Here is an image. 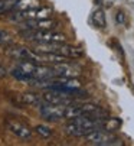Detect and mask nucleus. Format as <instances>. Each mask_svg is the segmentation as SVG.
I'll use <instances>...</instances> for the list:
<instances>
[{
	"instance_id": "obj_1",
	"label": "nucleus",
	"mask_w": 134,
	"mask_h": 146,
	"mask_svg": "<svg viewBox=\"0 0 134 146\" xmlns=\"http://www.w3.org/2000/svg\"><path fill=\"white\" fill-rule=\"evenodd\" d=\"M101 121L102 117L94 119V117H77L69 120V123L65 126V132L72 137H85L89 132H92L95 129H101Z\"/></svg>"
},
{
	"instance_id": "obj_2",
	"label": "nucleus",
	"mask_w": 134,
	"mask_h": 146,
	"mask_svg": "<svg viewBox=\"0 0 134 146\" xmlns=\"http://www.w3.org/2000/svg\"><path fill=\"white\" fill-rule=\"evenodd\" d=\"M20 36L32 44H56L66 42V36L51 29H20Z\"/></svg>"
},
{
	"instance_id": "obj_3",
	"label": "nucleus",
	"mask_w": 134,
	"mask_h": 146,
	"mask_svg": "<svg viewBox=\"0 0 134 146\" xmlns=\"http://www.w3.org/2000/svg\"><path fill=\"white\" fill-rule=\"evenodd\" d=\"M35 51L39 52H49V54H56L61 56H65L68 59H77L84 55V51L78 46L69 45L66 42H56V44H35Z\"/></svg>"
},
{
	"instance_id": "obj_4",
	"label": "nucleus",
	"mask_w": 134,
	"mask_h": 146,
	"mask_svg": "<svg viewBox=\"0 0 134 146\" xmlns=\"http://www.w3.org/2000/svg\"><path fill=\"white\" fill-rule=\"evenodd\" d=\"M52 15V9L49 7H32V9H25V10H16L9 13V20L16 23L28 22V20H36V19H46Z\"/></svg>"
},
{
	"instance_id": "obj_5",
	"label": "nucleus",
	"mask_w": 134,
	"mask_h": 146,
	"mask_svg": "<svg viewBox=\"0 0 134 146\" xmlns=\"http://www.w3.org/2000/svg\"><path fill=\"white\" fill-rule=\"evenodd\" d=\"M85 140L88 145L94 146H120L123 145L121 139H118L113 132H108L104 129H95L92 132H89L85 136Z\"/></svg>"
},
{
	"instance_id": "obj_6",
	"label": "nucleus",
	"mask_w": 134,
	"mask_h": 146,
	"mask_svg": "<svg viewBox=\"0 0 134 146\" xmlns=\"http://www.w3.org/2000/svg\"><path fill=\"white\" fill-rule=\"evenodd\" d=\"M40 6L39 0H0V15Z\"/></svg>"
},
{
	"instance_id": "obj_7",
	"label": "nucleus",
	"mask_w": 134,
	"mask_h": 146,
	"mask_svg": "<svg viewBox=\"0 0 134 146\" xmlns=\"http://www.w3.org/2000/svg\"><path fill=\"white\" fill-rule=\"evenodd\" d=\"M66 106L68 104H45L39 107V114L48 121H58L61 119H65Z\"/></svg>"
},
{
	"instance_id": "obj_8",
	"label": "nucleus",
	"mask_w": 134,
	"mask_h": 146,
	"mask_svg": "<svg viewBox=\"0 0 134 146\" xmlns=\"http://www.w3.org/2000/svg\"><path fill=\"white\" fill-rule=\"evenodd\" d=\"M56 78H77L82 74V68L78 67L77 64H71L68 61H63V62H58V64H52Z\"/></svg>"
},
{
	"instance_id": "obj_9",
	"label": "nucleus",
	"mask_w": 134,
	"mask_h": 146,
	"mask_svg": "<svg viewBox=\"0 0 134 146\" xmlns=\"http://www.w3.org/2000/svg\"><path fill=\"white\" fill-rule=\"evenodd\" d=\"M6 127L10 133H13L15 136L23 139V140H28L32 137V130L26 126V124L20 123L17 120H7L6 121Z\"/></svg>"
},
{
	"instance_id": "obj_10",
	"label": "nucleus",
	"mask_w": 134,
	"mask_h": 146,
	"mask_svg": "<svg viewBox=\"0 0 134 146\" xmlns=\"http://www.w3.org/2000/svg\"><path fill=\"white\" fill-rule=\"evenodd\" d=\"M20 29H51L55 31L58 26V22L53 19H36V20H28V22H22Z\"/></svg>"
},
{
	"instance_id": "obj_11",
	"label": "nucleus",
	"mask_w": 134,
	"mask_h": 146,
	"mask_svg": "<svg viewBox=\"0 0 134 146\" xmlns=\"http://www.w3.org/2000/svg\"><path fill=\"white\" fill-rule=\"evenodd\" d=\"M17 103L23 104V106H30V107H42V106H45L42 94H36V93H23V94H20L17 97Z\"/></svg>"
},
{
	"instance_id": "obj_12",
	"label": "nucleus",
	"mask_w": 134,
	"mask_h": 146,
	"mask_svg": "<svg viewBox=\"0 0 134 146\" xmlns=\"http://www.w3.org/2000/svg\"><path fill=\"white\" fill-rule=\"evenodd\" d=\"M121 126V121L116 117H102V121H101V129L104 130H108V132H114V130H118Z\"/></svg>"
},
{
	"instance_id": "obj_13",
	"label": "nucleus",
	"mask_w": 134,
	"mask_h": 146,
	"mask_svg": "<svg viewBox=\"0 0 134 146\" xmlns=\"http://www.w3.org/2000/svg\"><path fill=\"white\" fill-rule=\"evenodd\" d=\"M91 20H92V23L97 26V28H105V25H107V19H105V13H104V10L102 9H97L94 13H92V16H91Z\"/></svg>"
},
{
	"instance_id": "obj_14",
	"label": "nucleus",
	"mask_w": 134,
	"mask_h": 146,
	"mask_svg": "<svg viewBox=\"0 0 134 146\" xmlns=\"http://www.w3.org/2000/svg\"><path fill=\"white\" fill-rule=\"evenodd\" d=\"M13 44V38L9 32L0 29V46H9Z\"/></svg>"
},
{
	"instance_id": "obj_15",
	"label": "nucleus",
	"mask_w": 134,
	"mask_h": 146,
	"mask_svg": "<svg viewBox=\"0 0 134 146\" xmlns=\"http://www.w3.org/2000/svg\"><path fill=\"white\" fill-rule=\"evenodd\" d=\"M35 130H36L38 135H40V136H43V137H49V136H52V133H53L51 127L43 126V124H39V126H38Z\"/></svg>"
},
{
	"instance_id": "obj_16",
	"label": "nucleus",
	"mask_w": 134,
	"mask_h": 146,
	"mask_svg": "<svg viewBox=\"0 0 134 146\" xmlns=\"http://www.w3.org/2000/svg\"><path fill=\"white\" fill-rule=\"evenodd\" d=\"M117 22H118V23H124V22H125V16H124L123 12H118V13H117Z\"/></svg>"
}]
</instances>
